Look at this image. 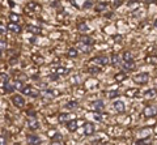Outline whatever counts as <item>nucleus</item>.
<instances>
[{
	"label": "nucleus",
	"instance_id": "obj_1",
	"mask_svg": "<svg viewBox=\"0 0 157 145\" xmlns=\"http://www.w3.org/2000/svg\"><path fill=\"white\" fill-rule=\"evenodd\" d=\"M59 91L58 90H52V89H47V90H43L41 93V97L43 98V101H52L55 97L59 96Z\"/></svg>",
	"mask_w": 157,
	"mask_h": 145
},
{
	"label": "nucleus",
	"instance_id": "obj_2",
	"mask_svg": "<svg viewBox=\"0 0 157 145\" xmlns=\"http://www.w3.org/2000/svg\"><path fill=\"white\" fill-rule=\"evenodd\" d=\"M134 81L135 84H139V85H145L149 81V75L147 72L144 73H137L136 76H134Z\"/></svg>",
	"mask_w": 157,
	"mask_h": 145
},
{
	"label": "nucleus",
	"instance_id": "obj_3",
	"mask_svg": "<svg viewBox=\"0 0 157 145\" xmlns=\"http://www.w3.org/2000/svg\"><path fill=\"white\" fill-rule=\"evenodd\" d=\"M21 91H22V94H26V96H29V97H39L41 96V91L38 90V89L31 88V86H29V85L24 86V88L21 89Z\"/></svg>",
	"mask_w": 157,
	"mask_h": 145
},
{
	"label": "nucleus",
	"instance_id": "obj_4",
	"mask_svg": "<svg viewBox=\"0 0 157 145\" xmlns=\"http://www.w3.org/2000/svg\"><path fill=\"white\" fill-rule=\"evenodd\" d=\"M143 114H144V117H145V118H154L157 115V107L154 105L147 106V107L144 108Z\"/></svg>",
	"mask_w": 157,
	"mask_h": 145
},
{
	"label": "nucleus",
	"instance_id": "obj_5",
	"mask_svg": "<svg viewBox=\"0 0 157 145\" xmlns=\"http://www.w3.org/2000/svg\"><path fill=\"white\" fill-rule=\"evenodd\" d=\"M92 63H93L94 66L101 67V66H107L109 63H110V60H109L107 56H97L92 60Z\"/></svg>",
	"mask_w": 157,
	"mask_h": 145
},
{
	"label": "nucleus",
	"instance_id": "obj_6",
	"mask_svg": "<svg viewBox=\"0 0 157 145\" xmlns=\"http://www.w3.org/2000/svg\"><path fill=\"white\" fill-rule=\"evenodd\" d=\"M94 131H96V127H94L93 123H85V124L83 125V132H84L85 136H90V135H93Z\"/></svg>",
	"mask_w": 157,
	"mask_h": 145
},
{
	"label": "nucleus",
	"instance_id": "obj_7",
	"mask_svg": "<svg viewBox=\"0 0 157 145\" xmlns=\"http://www.w3.org/2000/svg\"><path fill=\"white\" fill-rule=\"evenodd\" d=\"M67 129H68L69 132H76L77 128H79V122H77L76 119H72V120H68L67 122Z\"/></svg>",
	"mask_w": 157,
	"mask_h": 145
},
{
	"label": "nucleus",
	"instance_id": "obj_8",
	"mask_svg": "<svg viewBox=\"0 0 157 145\" xmlns=\"http://www.w3.org/2000/svg\"><path fill=\"white\" fill-rule=\"evenodd\" d=\"M7 29H8L9 31H12V33H16V34H18V33H21V26L18 25L17 22H9L8 25H7Z\"/></svg>",
	"mask_w": 157,
	"mask_h": 145
},
{
	"label": "nucleus",
	"instance_id": "obj_9",
	"mask_svg": "<svg viewBox=\"0 0 157 145\" xmlns=\"http://www.w3.org/2000/svg\"><path fill=\"white\" fill-rule=\"evenodd\" d=\"M92 106H93V108L97 112H102L103 108H105V103H103L102 100H97V101H94L93 103H92Z\"/></svg>",
	"mask_w": 157,
	"mask_h": 145
},
{
	"label": "nucleus",
	"instance_id": "obj_10",
	"mask_svg": "<svg viewBox=\"0 0 157 145\" xmlns=\"http://www.w3.org/2000/svg\"><path fill=\"white\" fill-rule=\"evenodd\" d=\"M113 106H114L115 111H117V112H119V114H123V112L126 111L124 102H122V101H115V102L113 103Z\"/></svg>",
	"mask_w": 157,
	"mask_h": 145
},
{
	"label": "nucleus",
	"instance_id": "obj_11",
	"mask_svg": "<svg viewBox=\"0 0 157 145\" xmlns=\"http://www.w3.org/2000/svg\"><path fill=\"white\" fill-rule=\"evenodd\" d=\"M26 124H28V127L30 128V129H38V128L41 127L39 122H38L37 119H34V118H33V119H28V120H26Z\"/></svg>",
	"mask_w": 157,
	"mask_h": 145
},
{
	"label": "nucleus",
	"instance_id": "obj_12",
	"mask_svg": "<svg viewBox=\"0 0 157 145\" xmlns=\"http://www.w3.org/2000/svg\"><path fill=\"white\" fill-rule=\"evenodd\" d=\"M122 68L124 69V71H134V69L136 68V66H135L134 60H131V62H123L122 63Z\"/></svg>",
	"mask_w": 157,
	"mask_h": 145
},
{
	"label": "nucleus",
	"instance_id": "obj_13",
	"mask_svg": "<svg viewBox=\"0 0 157 145\" xmlns=\"http://www.w3.org/2000/svg\"><path fill=\"white\" fill-rule=\"evenodd\" d=\"M12 102L17 106V107H22V106L25 105V101H24V98L21 96H13V98H12Z\"/></svg>",
	"mask_w": 157,
	"mask_h": 145
},
{
	"label": "nucleus",
	"instance_id": "obj_14",
	"mask_svg": "<svg viewBox=\"0 0 157 145\" xmlns=\"http://www.w3.org/2000/svg\"><path fill=\"white\" fill-rule=\"evenodd\" d=\"M79 43V50L84 54H89L92 51V45H85V43H81V42H77Z\"/></svg>",
	"mask_w": 157,
	"mask_h": 145
},
{
	"label": "nucleus",
	"instance_id": "obj_15",
	"mask_svg": "<svg viewBox=\"0 0 157 145\" xmlns=\"http://www.w3.org/2000/svg\"><path fill=\"white\" fill-rule=\"evenodd\" d=\"M77 30L81 31V33H89L90 31V28H89V25L86 22H79L77 24Z\"/></svg>",
	"mask_w": 157,
	"mask_h": 145
},
{
	"label": "nucleus",
	"instance_id": "obj_16",
	"mask_svg": "<svg viewBox=\"0 0 157 145\" xmlns=\"http://www.w3.org/2000/svg\"><path fill=\"white\" fill-rule=\"evenodd\" d=\"M28 142L30 145H37V144H41V139L38 136H35V135H29L28 136Z\"/></svg>",
	"mask_w": 157,
	"mask_h": 145
},
{
	"label": "nucleus",
	"instance_id": "obj_17",
	"mask_svg": "<svg viewBox=\"0 0 157 145\" xmlns=\"http://www.w3.org/2000/svg\"><path fill=\"white\" fill-rule=\"evenodd\" d=\"M26 8H28L29 11H34V12L41 11V5L39 4H37L35 1H29V3L26 4Z\"/></svg>",
	"mask_w": 157,
	"mask_h": 145
},
{
	"label": "nucleus",
	"instance_id": "obj_18",
	"mask_svg": "<svg viewBox=\"0 0 157 145\" xmlns=\"http://www.w3.org/2000/svg\"><path fill=\"white\" fill-rule=\"evenodd\" d=\"M26 30L30 31V33H33V34H41L42 29L38 28V26H34V25H28L26 26Z\"/></svg>",
	"mask_w": 157,
	"mask_h": 145
},
{
	"label": "nucleus",
	"instance_id": "obj_19",
	"mask_svg": "<svg viewBox=\"0 0 157 145\" xmlns=\"http://www.w3.org/2000/svg\"><path fill=\"white\" fill-rule=\"evenodd\" d=\"M110 63H111L113 67H118L119 66V63H120V56L119 55H117V54H113L111 59H110Z\"/></svg>",
	"mask_w": 157,
	"mask_h": 145
},
{
	"label": "nucleus",
	"instance_id": "obj_20",
	"mask_svg": "<svg viewBox=\"0 0 157 145\" xmlns=\"http://www.w3.org/2000/svg\"><path fill=\"white\" fill-rule=\"evenodd\" d=\"M79 42L81 43H85V45H93L94 41L90 37H88V35H81L80 38H79Z\"/></svg>",
	"mask_w": 157,
	"mask_h": 145
},
{
	"label": "nucleus",
	"instance_id": "obj_21",
	"mask_svg": "<svg viewBox=\"0 0 157 145\" xmlns=\"http://www.w3.org/2000/svg\"><path fill=\"white\" fill-rule=\"evenodd\" d=\"M77 106H79V103H77L76 101H69V102H67L66 105H64V107L68 111H71V110H76Z\"/></svg>",
	"mask_w": 157,
	"mask_h": 145
},
{
	"label": "nucleus",
	"instance_id": "obj_22",
	"mask_svg": "<svg viewBox=\"0 0 157 145\" xmlns=\"http://www.w3.org/2000/svg\"><path fill=\"white\" fill-rule=\"evenodd\" d=\"M67 56L68 58H77L79 56V50L77 48H73V47H71V48H68V51H67Z\"/></svg>",
	"mask_w": 157,
	"mask_h": 145
},
{
	"label": "nucleus",
	"instance_id": "obj_23",
	"mask_svg": "<svg viewBox=\"0 0 157 145\" xmlns=\"http://www.w3.org/2000/svg\"><path fill=\"white\" fill-rule=\"evenodd\" d=\"M140 4L141 3H140L139 0H131V1L127 3V5H128V8H131V9H139Z\"/></svg>",
	"mask_w": 157,
	"mask_h": 145
},
{
	"label": "nucleus",
	"instance_id": "obj_24",
	"mask_svg": "<svg viewBox=\"0 0 157 145\" xmlns=\"http://www.w3.org/2000/svg\"><path fill=\"white\" fill-rule=\"evenodd\" d=\"M88 72L92 75H97V73H101V67L98 66H90L88 68Z\"/></svg>",
	"mask_w": 157,
	"mask_h": 145
},
{
	"label": "nucleus",
	"instance_id": "obj_25",
	"mask_svg": "<svg viewBox=\"0 0 157 145\" xmlns=\"http://www.w3.org/2000/svg\"><path fill=\"white\" fill-rule=\"evenodd\" d=\"M156 96H157V90H156V89H149V90L145 91V98H148V100L154 98Z\"/></svg>",
	"mask_w": 157,
	"mask_h": 145
},
{
	"label": "nucleus",
	"instance_id": "obj_26",
	"mask_svg": "<svg viewBox=\"0 0 157 145\" xmlns=\"http://www.w3.org/2000/svg\"><path fill=\"white\" fill-rule=\"evenodd\" d=\"M69 120V115L68 114H59L58 115V122L59 123H66Z\"/></svg>",
	"mask_w": 157,
	"mask_h": 145
},
{
	"label": "nucleus",
	"instance_id": "obj_27",
	"mask_svg": "<svg viewBox=\"0 0 157 145\" xmlns=\"http://www.w3.org/2000/svg\"><path fill=\"white\" fill-rule=\"evenodd\" d=\"M152 136H147L145 139H143V140H140V141H137V145H149V144H152Z\"/></svg>",
	"mask_w": 157,
	"mask_h": 145
},
{
	"label": "nucleus",
	"instance_id": "obj_28",
	"mask_svg": "<svg viewBox=\"0 0 157 145\" xmlns=\"http://www.w3.org/2000/svg\"><path fill=\"white\" fill-rule=\"evenodd\" d=\"M127 79V75L124 73V72H120V73H117L114 76V80L115 81H124V80Z\"/></svg>",
	"mask_w": 157,
	"mask_h": 145
},
{
	"label": "nucleus",
	"instance_id": "obj_29",
	"mask_svg": "<svg viewBox=\"0 0 157 145\" xmlns=\"http://www.w3.org/2000/svg\"><path fill=\"white\" fill-rule=\"evenodd\" d=\"M67 73H69V71L67 68H62V67L56 68V71H55V75H58V76H64Z\"/></svg>",
	"mask_w": 157,
	"mask_h": 145
},
{
	"label": "nucleus",
	"instance_id": "obj_30",
	"mask_svg": "<svg viewBox=\"0 0 157 145\" xmlns=\"http://www.w3.org/2000/svg\"><path fill=\"white\" fill-rule=\"evenodd\" d=\"M9 20L12 21V22H17L18 21H21V16L20 14H16V13H11L9 14Z\"/></svg>",
	"mask_w": 157,
	"mask_h": 145
},
{
	"label": "nucleus",
	"instance_id": "obj_31",
	"mask_svg": "<svg viewBox=\"0 0 157 145\" xmlns=\"http://www.w3.org/2000/svg\"><path fill=\"white\" fill-rule=\"evenodd\" d=\"M131 60H134L131 52H130V51H124V52H123V62H131Z\"/></svg>",
	"mask_w": 157,
	"mask_h": 145
},
{
	"label": "nucleus",
	"instance_id": "obj_32",
	"mask_svg": "<svg viewBox=\"0 0 157 145\" xmlns=\"http://www.w3.org/2000/svg\"><path fill=\"white\" fill-rule=\"evenodd\" d=\"M107 7H109V3H100L96 7V9H97V12H103L107 9Z\"/></svg>",
	"mask_w": 157,
	"mask_h": 145
},
{
	"label": "nucleus",
	"instance_id": "obj_33",
	"mask_svg": "<svg viewBox=\"0 0 157 145\" xmlns=\"http://www.w3.org/2000/svg\"><path fill=\"white\" fill-rule=\"evenodd\" d=\"M4 90H5L7 93H12V91L14 90L13 84H11V83H4Z\"/></svg>",
	"mask_w": 157,
	"mask_h": 145
},
{
	"label": "nucleus",
	"instance_id": "obj_34",
	"mask_svg": "<svg viewBox=\"0 0 157 145\" xmlns=\"http://www.w3.org/2000/svg\"><path fill=\"white\" fill-rule=\"evenodd\" d=\"M107 97L110 98V100H113V98H117V97H119V91L117 90H111L107 93Z\"/></svg>",
	"mask_w": 157,
	"mask_h": 145
},
{
	"label": "nucleus",
	"instance_id": "obj_35",
	"mask_svg": "<svg viewBox=\"0 0 157 145\" xmlns=\"http://www.w3.org/2000/svg\"><path fill=\"white\" fill-rule=\"evenodd\" d=\"M135 93H139V90H137V89H128V90L126 91V96L127 97H135L136 96Z\"/></svg>",
	"mask_w": 157,
	"mask_h": 145
},
{
	"label": "nucleus",
	"instance_id": "obj_36",
	"mask_svg": "<svg viewBox=\"0 0 157 145\" xmlns=\"http://www.w3.org/2000/svg\"><path fill=\"white\" fill-rule=\"evenodd\" d=\"M145 60L149 64H157V56H148Z\"/></svg>",
	"mask_w": 157,
	"mask_h": 145
},
{
	"label": "nucleus",
	"instance_id": "obj_37",
	"mask_svg": "<svg viewBox=\"0 0 157 145\" xmlns=\"http://www.w3.org/2000/svg\"><path fill=\"white\" fill-rule=\"evenodd\" d=\"M0 80L3 81V84H4V83H8L9 76H8V75H7V73H1V75H0Z\"/></svg>",
	"mask_w": 157,
	"mask_h": 145
},
{
	"label": "nucleus",
	"instance_id": "obj_38",
	"mask_svg": "<svg viewBox=\"0 0 157 145\" xmlns=\"http://www.w3.org/2000/svg\"><path fill=\"white\" fill-rule=\"evenodd\" d=\"M92 7H93V1H90V0H86L85 3H84L83 8L84 9H88V8H92Z\"/></svg>",
	"mask_w": 157,
	"mask_h": 145
},
{
	"label": "nucleus",
	"instance_id": "obj_39",
	"mask_svg": "<svg viewBox=\"0 0 157 145\" xmlns=\"http://www.w3.org/2000/svg\"><path fill=\"white\" fill-rule=\"evenodd\" d=\"M123 3V0H113V7L114 8H118V7H120Z\"/></svg>",
	"mask_w": 157,
	"mask_h": 145
},
{
	"label": "nucleus",
	"instance_id": "obj_40",
	"mask_svg": "<svg viewBox=\"0 0 157 145\" xmlns=\"http://www.w3.org/2000/svg\"><path fill=\"white\" fill-rule=\"evenodd\" d=\"M80 76H73V77H72V79H71V83L72 84H80Z\"/></svg>",
	"mask_w": 157,
	"mask_h": 145
},
{
	"label": "nucleus",
	"instance_id": "obj_41",
	"mask_svg": "<svg viewBox=\"0 0 157 145\" xmlns=\"http://www.w3.org/2000/svg\"><path fill=\"white\" fill-rule=\"evenodd\" d=\"M93 115V118L96 120H102V115H101V112H94V114H92Z\"/></svg>",
	"mask_w": 157,
	"mask_h": 145
},
{
	"label": "nucleus",
	"instance_id": "obj_42",
	"mask_svg": "<svg viewBox=\"0 0 157 145\" xmlns=\"http://www.w3.org/2000/svg\"><path fill=\"white\" fill-rule=\"evenodd\" d=\"M60 140H62V135L60 133H55L52 136V141H60Z\"/></svg>",
	"mask_w": 157,
	"mask_h": 145
},
{
	"label": "nucleus",
	"instance_id": "obj_43",
	"mask_svg": "<svg viewBox=\"0 0 157 145\" xmlns=\"http://www.w3.org/2000/svg\"><path fill=\"white\" fill-rule=\"evenodd\" d=\"M7 30H8V29H7V26L4 25V24L0 22V33H1V34H4V33H5Z\"/></svg>",
	"mask_w": 157,
	"mask_h": 145
},
{
	"label": "nucleus",
	"instance_id": "obj_44",
	"mask_svg": "<svg viewBox=\"0 0 157 145\" xmlns=\"http://www.w3.org/2000/svg\"><path fill=\"white\" fill-rule=\"evenodd\" d=\"M0 145H7V137L4 135L0 136Z\"/></svg>",
	"mask_w": 157,
	"mask_h": 145
},
{
	"label": "nucleus",
	"instance_id": "obj_45",
	"mask_svg": "<svg viewBox=\"0 0 157 145\" xmlns=\"http://www.w3.org/2000/svg\"><path fill=\"white\" fill-rule=\"evenodd\" d=\"M7 48V42L5 41H0V50L3 51V50H5Z\"/></svg>",
	"mask_w": 157,
	"mask_h": 145
},
{
	"label": "nucleus",
	"instance_id": "obj_46",
	"mask_svg": "<svg viewBox=\"0 0 157 145\" xmlns=\"http://www.w3.org/2000/svg\"><path fill=\"white\" fill-rule=\"evenodd\" d=\"M33 60H34V62H39V64L41 63H43V58H41V56H33Z\"/></svg>",
	"mask_w": 157,
	"mask_h": 145
},
{
	"label": "nucleus",
	"instance_id": "obj_47",
	"mask_svg": "<svg viewBox=\"0 0 157 145\" xmlns=\"http://www.w3.org/2000/svg\"><path fill=\"white\" fill-rule=\"evenodd\" d=\"M51 145H62V142H60V141H52Z\"/></svg>",
	"mask_w": 157,
	"mask_h": 145
},
{
	"label": "nucleus",
	"instance_id": "obj_48",
	"mask_svg": "<svg viewBox=\"0 0 157 145\" xmlns=\"http://www.w3.org/2000/svg\"><path fill=\"white\" fill-rule=\"evenodd\" d=\"M114 39L119 42V41H122V37H120V35H117V37H114Z\"/></svg>",
	"mask_w": 157,
	"mask_h": 145
},
{
	"label": "nucleus",
	"instance_id": "obj_49",
	"mask_svg": "<svg viewBox=\"0 0 157 145\" xmlns=\"http://www.w3.org/2000/svg\"><path fill=\"white\" fill-rule=\"evenodd\" d=\"M101 145H113V144H110V142H105V144H101Z\"/></svg>",
	"mask_w": 157,
	"mask_h": 145
},
{
	"label": "nucleus",
	"instance_id": "obj_50",
	"mask_svg": "<svg viewBox=\"0 0 157 145\" xmlns=\"http://www.w3.org/2000/svg\"><path fill=\"white\" fill-rule=\"evenodd\" d=\"M154 26H156V28H157V20L154 21Z\"/></svg>",
	"mask_w": 157,
	"mask_h": 145
},
{
	"label": "nucleus",
	"instance_id": "obj_51",
	"mask_svg": "<svg viewBox=\"0 0 157 145\" xmlns=\"http://www.w3.org/2000/svg\"><path fill=\"white\" fill-rule=\"evenodd\" d=\"M1 52H3V51H1V50H0V56H1Z\"/></svg>",
	"mask_w": 157,
	"mask_h": 145
},
{
	"label": "nucleus",
	"instance_id": "obj_52",
	"mask_svg": "<svg viewBox=\"0 0 157 145\" xmlns=\"http://www.w3.org/2000/svg\"><path fill=\"white\" fill-rule=\"evenodd\" d=\"M98 1H100V0H98Z\"/></svg>",
	"mask_w": 157,
	"mask_h": 145
}]
</instances>
